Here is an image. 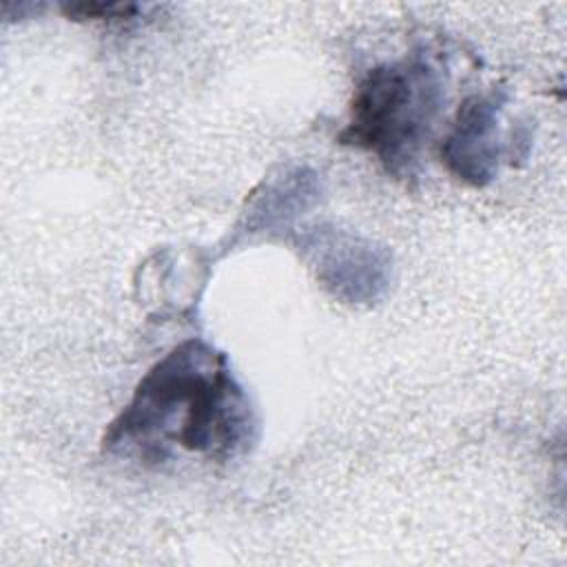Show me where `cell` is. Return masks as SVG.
<instances>
[{
	"mask_svg": "<svg viewBox=\"0 0 567 567\" xmlns=\"http://www.w3.org/2000/svg\"><path fill=\"white\" fill-rule=\"evenodd\" d=\"M259 439L255 405L226 352L204 339L168 350L137 381L128 403L106 425L109 456L159 465L175 447L228 463Z\"/></svg>",
	"mask_w": 567,
	"mask_h": 567,
	"instance_id": "6da1fadb",
	"label": "cell"
},
{
	"mask_svg": "<svg viewBox=\"0 0 567 567\" xmlns=\"http://www.w3.org/2000/svg\"><path fill=\"white\" fill-rule=\"evenodd\" d=\"M445 97V69L425 49L377 64L359 80L337 140L372 153L394 179L412 182Z\"/></svg>",
	"mask_w": 567,
	"mask_h": 567,
	"instance_id": "7a4b0ae2",
	"label": "cell"
},
{
	"mask_svg": "<svg viewBox=\"0 0 567 567\" xmlns=\"http://www.w3.org/2000/svg\"><path fill=\"white\" fill-rule=\"evenodd\" d=\"M507 100L503 86L467 95L441 142V162L467 186L485 188L492 184L501 162L509 155V142L503 133Z\"/></svg>",
	"mask_w": 567,
	"mask_h": 567,
	"instance_id": "3957f363",
	"label": "cell"
},
{
	"mask_svg": "<svg viewBox=\"0 0 567 567\" xmlns=\"http://www.w3.org/2000/svg\"><path fill=\"white\" fill-rule=\"evenodd\" d=\"M315 255L319 284L343 303L377 301L392 279V257L370 239L319 226L301 241Z\"/></svg>",
	"mask_w": 567,
	"mask_h": 567,
	"instance_id": "277c9868",
	"label": "cell"
},
{
	"mask_svg": "<svg viewBox=\"0 0 567 567\" xmlns=\"http://www.w3.org/2000/svg\"><path fill=\"white\" fill-rule=\"evenodd\" d=\"M319 197V179L312 171L297 166L284 171L261 186L248 199L241 230L246 233H277L286 230L303 210Z\"/></svg>",
	"mask_w": 567,
	"mask_h": 567,
	"instance_id": "5b68a950",
	"label": "cell"
},
{
	"mask_svg": "<svg viewBox=\"0 0 567 567\" xmlns=\"http://www.w3.org/2000/svg\"><path fill=\"white\" fill-rule=\"evenodd\" d=\"M148 7L137 4V2H100V0H89V2H64L60 4V11L69 20L78 22H133L140 16H144Z\"/></svg>",
	"mask_w": 567,
	"mask_h": 567,
	"instance_id": "8992f818",
	"label": "cell"
}]
</instances>
